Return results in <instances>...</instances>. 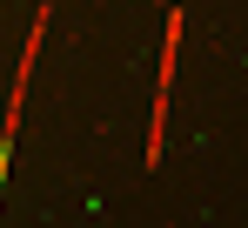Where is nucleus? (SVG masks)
<instances>
[{"instance_id": "1", "label": "nucleus", "mask_w": 248, "mask_h": 228, "mask_svg": "<svg viewBox=\"0 0 248 228\" xmlns=\"http://www.w3.org/2000/svg\"><path fill=\"white\" fill-rule=\"evenodd\" d=\"M181 27H188V14H181V7H168V20H161V74H155V121H148V148H141V161H148V168H161V134H168V94H174Z\"/></svg>"}, {"instance_id": "2", "label": "nucleus", "mask_w": 248, "mask_h": 228, "mask_svg": "<svg viewBox=\"0 0 248 228\" xmlns=\"http://www.w3.org/2000/svg\"><path fill=\"white\" fill-rule=\"evenodd\" d=\"M47 14L54 7H34V27H27V47L14 61V87H7V114H0V148H14V128H20V108H27V81H34V61H41V40H47Z\"/></svg>"}]
</instances>
